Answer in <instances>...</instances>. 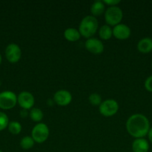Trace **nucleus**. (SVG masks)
<instances>
[{
	"label": "nucleus",
	"instance_id": "5",
	"mask_svg": "<svg viewBox=\"0 0 152 152\" xmlns=\"http://www.w3.org/2000/svg\"><path fill=\"white\" fill-rule=\"evenodd\" d=\"M17 102V97L13 92L5 91L0 93V108L9 110L14 108Z\"/></svg>",
	"mask_w": 152,
	"mask_h": 152
},
{
	"label": "nucleus",
	"instance_id": "4",
	"mask_svg": "<svg viewBox=\"0 0 152 152\" xmlns=\"http://www.w3.org/2000/svg\"><path fill=\"white\" fill-rule=\"evenodd\" d=\"M49 135V127L45 123H40L34 126L31 132V137L34 142L43 143L48 139Z\"/></svg>",
	"mask_w": 152,
	"mask_h": 152
},
{
	"label": "nucleus",
	"instance_id": "10",
	"mask_svg": "<svg viewBox=\"0 0 152 152\" xmlns=\"http://www.w3.org/2000/svg\"><path fill=\"white\" fill-rule=\"evenodd\" d=\"M71 93L66 90H59L54 94V101L61 106H66L68 105L72 102Z\"/></svg>",
	"mask_w": 152,
	"mask_h": 152
},
{
	"label": "nucleus",
	"instance_id": "18",
	"mask_svg": "<svg viewBox=\"0 0 152 152\" xmlns=\"http://www.w3.org/2000/svg\"><path fill=\"white\" fill-rule=\"evenodd\" d=\"M34 145V140L31 137L25 136L20 140V146L22 149L28 150Z\"/></svg>",
	"mask_w": 152,
	"mask_h": 152
},
{
	"label": "nucleus",
	"instance_id": "1",
	"mask_svg": "<svg viewBox=\"0 0 152 152\" xmlns=\"http://www.w3.org/2000/svg\"><path fill=\"white\" fill-rule=\"evenodd\" d=\"M126 129L128 134L133 137L144 138L150 130V122L148 119L142 114H135L127 120Z\"/></svg>",
	"mask_w": 152,
	"mask_h": 152
},
{
	"label": "nucleus",
	"instance_id": "15",
	"mask_svg": "<svg viewBox=\"0 0 152 152\" xmlns=\"http://www.w3.org/2000/svg\"><path fill=\"white\" fill-rule=\"evenodd\" d=\"M104 10H105V4L103 1H95L91 5L90 11L93 16H100L104 13Z\"/></svg>",
	"mask_w": 152,
	"mask_h": 152
},
{
	"label": "nucleus",
	"instance_id": "21",
	"mask_svg": "<svg viewBox=\"0 0 152 152\" xmlns=\"http://www.w3.org/2000/svg\"><path fill=\"white\" fill-rule=\"evenodd\" d=\"M89 102L92 105H100L101 102V97L98 94L93 93L91 94L89 96Z\"/></svg>",
	"mask_w": 152,
	"mask_h": 152
},
{
	"label": "nucleus",
	"instance_id": "17",
	"mask_svg": "<svg viewBox=\"0 0 152 152\" xmlns=\"http://www.w3.org/2000/svg\"><path fill=\"white\" fill-rule=\"evenodd\" d=\"M30 117L34 122H40L43 118V113L40 108H33L30 111Z\"/></svg>",
	"mask_w": 152,
	"mask_h": 152
},
{
	"label": "nucleus",
	"instance_id": "20",
	"mask_svg": "<svg viewBox=\"0 0 152 152\" xmlns=\"http://www.w3.org/2000/svg\"><path fill=\"white\" fill-rule=\"evenodd\" d=\"M9 120L7 114L3 112H0V132L5 129L8 126Z\"/></svg>",
	"mask_w": 152,
	"mask_h": 152
},
{
	"label": "nucleus",
	"instance_id": "11",
	"mask_svg": "<svg viewBox=\"0 0 152 152\" xmlns=\"http://www.w3.org/2000/svg\"><path fill=\"white\" fill-rule=\"evenodd\" d=\"M131 28L125 24H119L113 29V36L118 39H126L131 36Z\"/></svg>",
	"mask_w": 152,
	"mask_h": 152
},
{
	"label": "nucleus",
	"instance_id": "24",
	"mask_svg": "<svg viewBox=\"0 0 152 152\" xmlns=\"http://www.w3.org/2000/svg\"><path fill=\"white\" fill-rule=\"evenodd\" d=\"M148 137L149 141L152 143V128H151L148 133Z\"/></svg>",
	"mask_w": 152,
	"mask_h": 152
},
{
	"label": "nucleus",
	"instance_id": "9",
	"mask_svg": "<svg viewBox=\"0 0 152 152\" xmlns=\"http://www.w3.org/2000/svg\"><path fill=\"white\" fill-rule=\"evenodd\" d=\"M86 50L93 54H101L104 51V44L101 40L96 38H89L85 42Z\"/></svg>",
	"mask_w": 152,
	"mask_h": 152
},
{
	"label": "nucleus",
	"instance_id": "25",
	"mask_svg": "<svg viewBox=\"0 0 152 152\" xmlns=\"http://www.w3.org/2000/svg\"><path fill=\"white\" fill-rule=\"evenodd\" d=\"M1 63V54H0V64Z\"/></svg>",
	"mask_w": 152,
	"mask_h": 152
},
{
	"label": "nucleus",
	"instance_id": "8",
	"mask_svg": "<svg viewBox=\"0 0 152 152\" xmlns=\"http://www.w3.org/2000/svg\"><path fill=\"white\" fill-rule=\"evenodd\" d=\"M17 102L22 109H31L34 105V97L30 92L22 91L18 95Z\"/></svg>",
	"mask_w": 152,
	"mask_h": 152
},
{
	"label": "nucleus",
	"instance_id": "7",
	"mask_svg": "<svg viewBox=\"0 0 152 152\" xmlns=\"http://www.w3.org/2000/svg\"><path fill=\"white\" fill-rule=\"evenodd\" d=\"M5 56L7 61L11 63H16L22 56V50L18 45L9 44L5 49Z\"/></svg>",
	"mask_w": 152,
	"mask_h": 152
},
{
	"label": "nucleus",
	"instance_id": "13",
	"mask_svg": "<svg viewBox=\"0 0 152 152\" xmlns=\"http://www.w3.org/2000/svg\"><path fill=\"white\" fill-rule=\"evenodd\" d=\"M137 49L140 53H148L152 51V39L145 37L138 42Z\"/></svg>",
	"mask_w": 152,
	"mask_h": 152
},
{
	"label": "nucleus",
	"instance_id": "23",
	"mask_svg": "<svg viewBox=\"0 0 152 152\" xmlns=\"http://www.w3.org/2000/svg\"><path fill=\"white\" fill-rule=\"evenodd\" d=\"M103 1H104V4H107L110 7H111V6H116V4L120 3L119 0H104Z\"/></svg>",
	"mask_w": 152,
	"mask_h": 152
},
{
	"label": "nucleus",
	"instance_id": "12",
	"mask_svg": "<svg viewBox=\"0 0 152 152\" xmlns=\"http://www.w3.org/2000/svg\"><path fill=\"white\" fill-rule=\"evenodd\" d=\"M133 152H148L149 143L145 138H137L132 143Z\"/></svg>",
	"mask_w": 152,
	"mask_h": 152
},
{
	"label": "nucleus",
	"instance_id": "2",
	"mask_svg": "<svg viewBox=\"0 0 152 152\" xmlns=\"http://www.w3.org/2000/svg\"><path fill=\"white\" fill-rule=\"evenodd\" d=\"M98 28V22L93 16H86L83 18L79 25V32L85 38H92Z\"/></svg>",
	"mask_w": 152,
	"mask_h": 152
},
{
	"label": "nucleus",
	"instance_id": "26",
	"mask_svg": "<svg viewBox=\"0 0 152 152\" xmlns=\"http://www.w3.org/2000/svg\"><path fill=\"white\" fill-rule=\"evenodd\" d=\"M151 68H152V62H151Z\"/></svg>",
	"mask_w": 152,
	"mask_h": 152
},
{
	"label": "nucleus",
	"instance_id": "27",
	"mask_svg": "<svg viewBox=\"0 0 152 152\" xmlns=\"http://www.w3.org/2000/svg\"><path fill=\"white\" fill-rule=\"evenodd\" d=\"M0 152H3V151H1V150H0Z\"/></svg>",
	"mask_w": 152,
	"mask_h": 152
},
{
	"label": "nucleus",
	"instance_id": "14",
	"mask_svg": "<svg viewBox=\"0 0 152 152\" xmlns=\"http://www.w3.org/2000/svg\"><path fill=\"white\" fill-rule=\"evenodd\" d=\"M63 36L66 40L69 42H76L80 39V34L77 29L75 28H69L65 30Z\"/></svg>",
	"mask_w": 152,
	"mask_h": 152
},
{
	"label": "nucleus",
	"instance_id": "22",
	"mask_svg": "<svg viewBox=\"0 0 152 152\" xmlns=\"http://www.w3.org/2000/svg\"><path fill=\"white\" fill-rule=\"evenodd\" d=\"M145 88L149 92H152V75L148 77L145 81Z\"/></svg>",
	"mask_w": 152,
	"mask_h": 152
},
{
	"label": "nucleus",
	"instance_id": "19",
	"mask_svg": "<svg viewBox=\"0 0 152 152\" xmlns=\"http://www.w3.org/2000/svg\"><path fill=\"white\" fill-rule=\"evenodd\" d=\"M8 131L12 134H19L22 131V126L19 122L12 121L8 124Z\"/></svg>",
	"mask_w": 152,
	"mask_h": 152
},
{
	"label": "nucleus",
	"instance_id": "6",
	"mask_svg": "<svg viewBox=\"0 0 152 152\" xmlns=\"http://www.w3.org/2000/svg\"><path fill=\"white\" fill-rule=\"evenodd\" d=\"M119 111V104L112 99L103 101L99 105V112L104 117H112Z\"/></svg>",
	"mask_w": 152,
	"mask_h": 152
},
{
	"label": "nucleus",
	"instance_id": "3",
	"mask_svg": "<svg viewBox=\"0 0 152 152\" xmlns=\"http://www.w3.org/2000/svg\"><path fill=\"white\" fill-rule=\"evenodd\" d=\"M123 18V12L118 6L109 7L104 12V19L110 26H116L120 24Z\"/></svg>",
	"mask_w": 152,
	"mask_h": 152
},
{
	"label": "nucleus",
	"instance_id": "16",
	"mask_svg": "<svg viewBox=\"0 0 152 152\" xmlns=\"http://www.w3.org/2000/svg\"><path fill=\"white\" fill-rule=\"evenodd\" d=\"M99 37L100 38L104 40H108L113 36V29L108 25H104L99 29Z\"/></svg>",
	"mask_w": 152,
	"mask_h": 152
}]
</instances>
